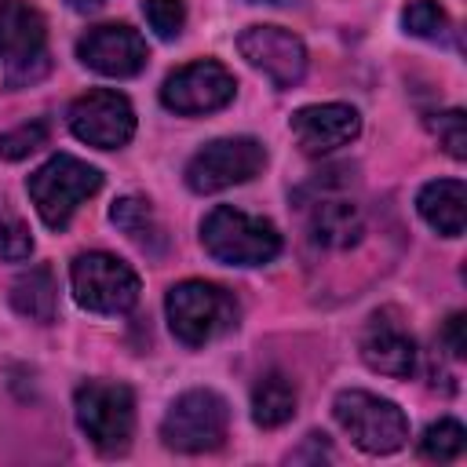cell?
I'll list each match as a JSON object with an SVG mask.
<instances>
[{
	"label": "cell",
	"mask_w": 467,
	"mask_h": 467,
	"mask_svg": "<svg viewBox=\"0 0 467 467\" xmlns=\"http://www.w3.org/2000/svg\"><path fill=\"white\" fill-rule=\"evenodd\" d=\"M168 328L186 347H204L237 325V299L212 281H179L164 296Z\"/></svg>",
	"instance_id": "cell-1"
},
{
	"label": "cell",
	"mask_w": 467,
	"mask_h": 467,
	"mask_svg": "<svg viewBox=\"0 0 467 467\" xmlns=\"http://www.w3.org/2000/svg\"><path fill=\"white\" fill-rule=\"evenodd\" d=\"M201 244L212 259L230 266H263L281 252V234L270 219L219 204L201 219Z\"/></svg>",
	"instance_id": "cell-2"
},
{
	"label": "cell",
	"mask_w": 467,
	"mask_h": 467,
	"mask_svg": "<svg viewBox=\"0 0 467 467\" xmlns=\"http://www.w3.org/2000/svg\"><path fill=\"white\" fill-rule=\"evenodd\" d=\"M77 427L102 456H120L135 434V394L113 379H88L73 394Z\"/></svg>",
	"instance_id": "cell-3"
},
{
	"label": "cell",
	"mask_w": 467,
	"mask_h": 467,
	"mask_svg": "<svg viewBox=\"0 0 467 467\" xmlns=\"http://www.w3.org/2000/svg\"><path fill=\"white\" fill-rule=\"evenodd\" d=\"M99 186H102V171L69 153H55L26 179L29 201L44 219V226L51 230H62L73 219V212L99 193Z\"/></svg>",
	"instance_id": "cell-4"
},
{
	"label": "cell",
	"mask_w": 467,
	"mask_h": 467,
	"mask_svg": "<svg viewBox=\"0 0 467 467\" xmlns=\"http://www.w3.org/2000/svg\"><path fill=\"white\" fill-rule=\"evenodd\" d=\"M332 416L343 427V434L368 456H387L398 452L409 441V420L405 412L372 390H339L332 401Z\"/></svg>",
	"instance_id": "cell-5"
},
{
	"label": "cell",
	"mask_w": 467,
	"mask_h": 467,
	"mask_svg": "<svg viewBox=\"0 0 467 467\" xmlns=\"http://www.w3.org/2000/svg\"><path fill=\"white\" fill-rule=\"evenodd\" d=\"M226 427H230V405L223 401V394L208 387H193L168 405L161 420V438L168 449L197 456L219 449L226 441Z\"/></svg>",
	"instance_id": "cell-6"
},
{
	"label": "cell",
	"mask_w": 467,
	"mask_h": 467,
	"mask_svg": "<svg viewBox=\"0 0 467 467\" xmlns=\"http://www.w3.org/2000/svg\"><path fill=\"white\" fill-rule=\"evenodd\" d=\"M73 299L91 314H124L139 303V274L109 252H80L69 266Z\"/></svg>",
	"instance_id": "cell-7"
},
{
	"label": "cell",
	"mask_w": 467,
	"mask_h": 467,
	"mask_svg": "<svg viewBox=\"0 0 467 467\" xmlns=\"http://www.w3.org/2000/svg\"><path fill=\"white\" fill-rule=\"evenodd\" d=\"M266 164V146L252 135L215 139L186 161V186L193 193H219L255 179Z\"/></svg>",
	"instance_id": "cell-8"
},
{
	"label": "cell",
	"mask_w": 467,
	"mask_h": 467,
	"mask_svg": "<svg viewBox=\"0 0 467 467\" xmlns=\"http://www.w3.org/2000/svg\"><path fill=\"white\" fill-rule=\"evenodd\" d=\"M237 91V80L234 73L215 62V58H197V62H186L179 66L164 88H161V102L164 109L179 113V117H197V113H215L223 109Z\"/></svg>",
	"instance_id": "cell-9"
},
{
	"label": "cell",
	"mask_w": 467,
	"mask_h": 467,
	"mask_svg": "<svg viewBox=\"0 0 467 467\" xmlns=\"http://www.w3.org/2000/svg\"><path fill=\"white\" fill-rule=\"evenodd\" d=\"M69 131L95 150H120L135 135V109L120 91L91 88L69 106Z\"/></svg>",
	"instance_id": "cell-10"
},
{
	"label": "cell",
	"mask_w": 467,
	"mask_h": 467,
	"mask_svg": "<svg viewBox=\"0 0 467 467\" xmlns=\"http://www.w3.org/2000/svg\"><path fill=\"white\" fill-rule=\"evenodd\" d=\"M241 58L259 69L274 88H296L306 73V47L292 29L281 26H248L237 36Z\"/></svg>",
	"instance_id": "cell-11"
},
{
	"label": "cell",
	"mask_w": 467,
	"mask_h": 467,
	"mask_svg": "<svg viewBox=\"0 0 467 467\" xmlns=\"http://www.w3.org/2000/svg\"><path fill=\"white\" fill-rule=\"evenodd\" d=\"M303 208H306V234L317 248L343 252V248H354L365 234L361 208L347 193H339L336 182H314Z\"/></svg>",
	"instance_id": "cell-12"
},
{
	"label": "cell",
	"mask_w": 467,
	"mask_h": 467,
	"mask_svg": "<svg viewBox=\"0 0 467 467\" xmlns=\"http://www.w3.org/2000/svg\"><path fill=\"white\" fill-rule=\"evenodd\" d=\"M77 58L102 77H135L146 66L150 51H146V40L131 26L109 22V26L88 29L77 40Z\"/></svg>",
	"instance_id": "cell-13"
},
{
	"label": "cell",
	"mask_w": 467,
	"mask_h": 467,
	"mask_svg": "<svg viewBox=\"0 0 467 467\" xmlns=\"http://www.w3.org/2000/svg\"><path fill=\"white\" fill-rule=\"evenodd\" d=\"M358 350H361V361L379 376L405 379L416 368V339L390 310H379L368 317V325L358 339Z\"/></svg>",
	"instance_id": "cell-14"
},
{
	"label": "cell",
	"mask_w": 467,
	"mask_h": 467,
	"mask_svg": "<svg viewBox=\"0 0 467 467\" xmlns=\"http://www.w3.org/2000/svg\"><path fill=\"white\" fill-rule=\"evenodd\" d=\"M361 131V117L347 102H317L292 113V135L303 153H328L354 142Z\"/></svg>",
	"instance_id": "cell-15"
},
{
	"label": "cell",
	"mask_w": 467,
	"mask_h": 467,
	"mask_svg": "<svg viewBox=\"0 0 467 467\" xmlns=\"http://www.w3.org/2000/svg\"><path fill=\"white\" fill-rule=\"evenodd\" d=\"M36 51H47L44 15L29 0H0V58L11 66Z\"/></svg>",
	"instance_id": "cell-16"
},
{
	"label": "cell",
	"mask_w": 467,
	"mask_h": 467,
	"mask_svg": "<svg viewBox=\"0 0 467 467\" xmlns=\"http://www.w3.org/2000/svg\"><path fill=\"white\" fill-rule=\"evenodd\" d=\"M416 212L441 237H460L467 219V186L460 179H434L416 193Z\"/></svg>",
	"instance_id": "cell-17"
},
{
	"label": "cell",
	"mask_w": 467,
	"mask_h": 467,
	"mask_svg": "<svg viewBox=\"0 0 467 467\" xmlns=\"http://www.w3.org/2000/svg\"><path fill=\"white\" fill-rule=\"evenodd\" d=\"M11 306L36 325H51L58 314V285H55L51 266L36 263L26 274H18L11 285Z\"/></svg>",
	"instance_id": "cell-18"
},
{
	"label": "cell",
	"mask_w": 467,
	"mask_h": 467,
	"mask_svg": "<svg viewBox=\"0 0 467 467\" xmlns=\"http://www.w3.org/2000/svg\"><path fill=\"white\" fill-rule=\"evenodd\" d=\"M296 416V387L288 376L281 372H266L259 376V383L252 387V420L266 431L288 423Z\"/></svg>",
	"instance_id": "cell-19"
},
{
	"label": "cell",
	"mask_w": 467,
	"mask_h": 467,
	"mask_svg": "<svg viewBox=\"0 0 467 467\" xmlns=\"http://www.w3.org/2000/svg\"><path fill=\"white\" fill-rule=\"evenodd\" d=\"M109 223H113L117 230H124L135 244L150 248V252H157V248L164 244V230H161V223H157L150 201H142V197H120V201H113Z\"/></svg>",
	"instance_id": "cell-20"
},
{
	"label": "cell",
	"mask_w": 467,
	"mask_h": 467,
	"mask_svg": "<svg viewBox=\"0 0 467 467\" xmlns=\"http://www.w3.org/2000/svg\"><path fill=\"white\" fill-rule=\"evenodd\" d=\"M463 445H467V431H463L460 420H438V423H431V427L423 431V438H420V452H423L427 460H438V463L456 460V456L463 452Z\"/></svg>",
	"instance_id": "cell-21"
},
{
	"label": "cell",
	"mask_w": 467,
	"mask_h": 467,
	"mask_svg": "<svg viewBox=\"0 0 467 467\" xmlns=\"http://www.w3.org/2000/svg\"><path fill=\"white\" fill-rule=\"evenodd\" d=\"M401 26L420 40H441L449 33V15L438 7V0H412L401 11Z\"/></svg>",
	"instance_id": "cell-22"
},
{
	"label": "cell",
	"mask_w": 467,
	"mask_h": 467,
	"mask_svg": "<svg viewBox=\"0 0 467 467\" xmlns=\"http://www.w3.org/2000/svg\"><path fill=\"white\" fill-rule=\"evenodd\" d=\"M47 135H51L47 120H26V124L4 131L0 135V161H22V157H29L33 150L47 146Z\"/></svg>",
	"instance_id": "cell-23"
},
{
	"label": "cell",
	"mask_w": 467,
	"mask_h": 467,
	"mask_svg": "<svg viewBox=\"0 0 467 467\" xmlns=\"http://www.w3.org/2000/svg\"><path fill=\"white\" fill-rule=\"evenodd\" d=\"M427 128L434 131V139L445 146V153H449L452 161H463V157H467V120H463V109L431 113V117H427Z\"/></svg>",
	"instance_id": "cell-24"
},
{
	"label": "cell",
	"mask_w": 467,
	"mask_h": 467,
	"mask_svg": "<svg viewBox=\"0 0 467 467\" xmlns=\"http://www.w3.org/2000/svg\"><path fill=\"white\" fill-rule=\"evenodd\" d=\"M142 15L161 40H175L186 26V4L182 0H142Z\"/></svg>",
	"instance_id": "cell-25"
},
{
	"label": "cell",
	"mask_w": 467,
	"mask_h": 467,
	"mask_svg": "<svg viewBox=\"0 0 467 467\" xmlns=\"http://www.w3.org/2000/svg\"><path fill=\"white\" fill-rule=\"evenodd\" d=\"M33 255V237H29V226L15 215H4L0 219V259L7 263H22Z\"/></svg>",
	"instance_id": "cell-26"
},
{
	"label": "cell",
	"mask_w": 467,
	"mask_h": 467,
	"mask_svg": "<svg viewBox=\"0 0 467 467\" xmlns=\"http://www.w3.org/2000/svg\"><path fill=\"white\" fill-rule=\"evenodd\" d=\"M47 73H51V55H47V51H36V55H29V58L11 62L4 80H7L11 91H18V88H33V84H40Z\"/></svg>",
	"instance_id": "cell-27"
},
{
	"label": "cell",
	"mask_w": 467,
	"mask_h": 467,
	"mask_svg": "<svg viewBox=\"0 0 467 467\" xmlns=\"http://www.w3.org/2000/svg\"><path fill=\"white\" fill-rule=\"evenodd\" d=\"M463 325H467V317H463V314H449V321L441 325V343L449 347V354H452V358H463V354H467Z\"/></svg>",
	"instance_id": "cell-28"
},
{
	"label": "cell",
	"mask_w": 467,
	"mask_h": 467,
	"mask_svg": "<svg viewBox=\"0 0 467 467\" xmlns=\"http://www.w3.org/2000/svg\"><path fill=\"white\" fill-rule=\"evenodd\" d=\"M99 4H106V0H69V7H77V11H95Z\"/></svg>",
	"instance_id": "cell-29"
},
{
	"label": "cell",
	"mask_w": 467,
	"mask_h": 467,
	"mask_svg": "<svg viewBox=\"0 0 467 467\" xmlns=\"http://www.w3.org/2000/svg\"><path fill=\"white\" fill-rule=\"evenodd\" d=\"M252 4H288V0H252Z\"/></svg>",
	"instance_id": "cell-30"
}]
</instances>
